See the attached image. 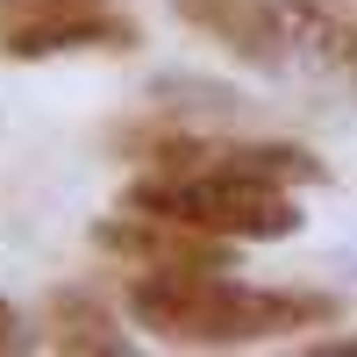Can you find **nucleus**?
Instances as JSON below:
<instances>
[{
  "label": "nucleus",
  "mask_w": 357,
  "mask_h": 357,
  "mask_svg": "<svg viewBox=\"0 0 357 357\" xmlns=\"http://www.w3.org/2000/svg\"><path fill=\"white\" fill-rule=\"evenodd\" d=\"M336 314V293L236 286L229 272H129V321L172 350H250L301 329H329Z\"/></svg>",
  "instance_id": "f257e3e1"
},
{
  "label": "nucleus",
  "mask_w": 357,
  "mask_h": 357,
  "mask_svg": "<svg viewBox=\"0 0 357 357\" xmlns=\"http://www.w3.org/2000/svg\"><path fill=\"white\" fill-rule=\"evenodd\" d=\"M129 207L178 215L193 229L229 236V243H279L301 229L293 186H272V178H250L229 165H151L143 178H129Z\"/></svg>",
  "instance_id": "f03ea898"
},
{
  "label": "nucleus",
  "mask_w": 357,
  "mask_h": 357,
  "mask_svg": "<svg viewBox=\"0 0 357 357\" xmlns=\"http://www.w3.org/2000/svg\"><path fill=\"white\" fill-rule=\"evenodd\" d=\"M65 50H136V15L122 0H0V57H65Z\"/></svg>",
  "instance_id": "7ed1b4c3"
},
{
  "label": "nucleus",
  "mask_w": 357,
  "mask_h": 357,
  "mask_svg": "<svg viewBox=\"0 0 357 357\" xmlns=\"http://www.w3.org/2000/svg\"><path fill=\"white\" fill-rule=\"evenodd\" d=\"M93 243L107 257H122L129 272H229L236 264V243L215 229H193L178 215H151V207H129L122 215L93 222Z\"/></svg>",
  "instance_id": "20e7f679"
},
{
  "label": "nucleus",
  "mask_w": 357,
  "mask_h": 357,
  "mask_svg": "<svg viewBox=\"0 0 357 357\" xmlns=\"http://www.w3.org/2000/svg\"><path fill=\"white\" fill-rule=\"evenodd\" d=\"M172 15L200 29L207 43H222L229 57H243V65L257 72H272L286 65V15H279V0H172Z\"/></svg>",
  "instance_id": "39448f33"
},
{
  "label": "nucleus",
  "mask_w": 357,
  "mask_h": 357,
  "mask_svg": "<svg viewBox=\"0 0 357 357\" xmlns=\"http://www.w3.org/2000/svg\"><path fill=\"white\" fill-rule=\"evenodd\" d=\"M279 15H286V36L301 50L329 57L336 72L357 79V8L350 0H279Z\"/></svg>",
  "instance_id": "423d86ee"
},
{
  "label": "nucleus",
  "mask_w": 357,
  "mask_h": 357,
  "mask_svg": "<svg viewBox=\"0 0 357 357\" xmlns=\"http://www.w3.org/2000/svg\"><path fill=\"white\" fill-rule=\"evenodd\" d=\"M50 350H72V357H129V336L114 329V314L93 301V293H57V301H50Z\"/></svg>",
  "instance_id": "0eeeda50"
},
{
  "label": "nucleus",
  "mask_w": 357,
  "mask_h": 357,
  "mask_svg": "<svg viewBox=\"0 0 357 357\" xmlns=\"http://www.w3.org/2000/svg\"><path fill=\"white\" fill-rule=\"evenodd\" d=\"M0 350H22V314L0 301Z\"/></svg>",
  "instance_id": "6e6552de"
}]
</instances>
